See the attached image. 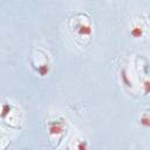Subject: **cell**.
Returning <instances> with one entry per match:
<instances>
[{"instance_id":"cell-1","label":"cell","mask_w":150,"mask_h":150,"mask_svg":"<svg viewBox=\"0 0 150 150\" xmlns=\"http://www.w3.org/2000/svg\"><path fill=\"white\" fill-rule=\"evenodd\" d=\"M70 27L80 36H89L93 33L90 21L88 20V18H86L83 15L73 18L71 22H70Z\"/></svg>"},{"instance_id":"cell-2","label":"cell","mask_w":150,"mask_h":150,"mask_svg":"<svg viewBox=\"0 0 150 150\" xmlns=\"http://www.w3.org/2000/svg\"><path fill=\"white\" fill-rule=\"evenodd\" d=\"M45 52H42L41 49H38L36 50V55H32V60H30V63H32V67L34 68V70L36 73H39L41 76H45L48 70H49V63H48V60L47 61H41V59L45 56Z\"/></svg>"},{"instance_id":"cell-3","label":"cell","mask_w":150,"mask_h":150,"mask_svg":"<svg viewBox=\"0 0 150 150\" xmlns=\"http://www.w3.org/2000/svg\"><path fill=\"white\" fill-rule=\"evenodd\" d=\"M48 130H49V136H56L59 137V135H62L64 131V121L62 118H57L55 121H50L48 123Z\"/></svg>"},{"instance_id":"cell-4","label":"cell","mask_w":150,"mask_h":150,"mask_svg":"<svg viewBox=\"0 0 150 150\" xmlns=\"http://www.w3.org/2000/svg\"><path fill=\"white\" fill-rule=\"evenodd\" d=\"M130 34H131L135 39L142 38L143 34H144V26H143L142 23H139V22H135V23L131 26V28H130Z\"/></svg>"},{"instance_id":"cell-5","label":"cell","mask_w":150,"mask_h":150,"mask_svg":"<svg viewBox=\"0 0 150 150\" xmlns=\"http://www.w3.org/2000/svg\"><path fill=\"white\" fill-rule=\"evenodd\" d=\"M139 124L145 127V128H149L150 127V112L148 111H144L139 118Z\"/></svg>"},{"instance_id":"cell-6","label":"cell","mask_w":150,"mask_h":150,"mask_svg":"<svg viewBox=\"0 0 150 150\" xmlns=\"http://www.w3.org/2000/svg\"><path fill=\"white\" fill-rule=\"evenodd\" d=\"M142 89H143V93L145 95L150 94V79H146L142 82Z\"/></svg>"},{"instance_id":"cell-7","label":"cell","mask_w":150,"mask_h":150,"mask_svg":"<svg viewBox=\"0 0 150 150\" xmlns=\"http://www.w3.org/2000/svg\"><path fill=\"white\" fill-rule=\"evenodd\" d=\"M146 18L149 19V21H150V13H148V15H146Z\"/></svg>"}]
</instances>
